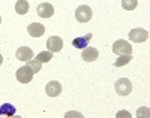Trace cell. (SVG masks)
Wrapping results in <instances>:
<instances>
[{"label": "cell", "mask_w": 150, "mask_h": 118, "mask_svg": "<svg viewBox=\"0 0 150 118\" xmlns=\"http://www.w3.org/2000/svg\"><path fill=\"white\" fill-rule=\"evenodd\" d=\"M116 93L119 96H129L132 91V82L128 79V78H120V79L114 84Z\"/></svg>", "instance_id": "6da1fadb"}, {"label": "cell", "mask_w": 150, "mask_h": 118, "mask_svg": "<svg viewBox=\"0 0 150 118\" xmlns=\"http://www.w3.org/2000/svg\"><path fill=\"white\" fill-rule=\"evenodd\" d=\"M93 17V12H92V8L87 6V5H81L77 8V11H75V18H77V21L80 22H89Z\"/></svg>", "instance_id": "7a4b0ae2"}, {"label": "cell", "mask_w": 150, "mask_h": 118, "mask_svg": "<svg viewBox=\"0 0 150 118\" xmlns=\"http://www.w3.org/2000/svg\"><path fill=\"white\" fill-rule=\"evenodd\" d=\"M112 52L117 55H123V54H132V45L123 39H119V41L114 42L112 45Z\"/></svg>", "instance_id": "3957f363"}, {"label": "cell", "mask_w": 150, "mask_h": 118, "mask_svg": "<svg viewBox=\"0 0 150 118\" xmlns=\"http://www.w3.org/2000/svg\"><path fill=\"white\" fill-rule=\"evenodd\" d=\"M33 75H35V72L27 66V64H26V66H23V67H20V69L15 72L17 79H18L20 82H23V84H29V82L32 81Z\"/></svg>", "instance_id": "277c9868"}, {"label": "cell", "mask_w": 150, "mask_h": 118, "mask_svg": "<svg viewBox=\"0 0 150 118\" xmlns=\"http://www.w3.org/2000/svg\"><path fill=\"white\" fill-rule=\"evenodd\" d=\"M129 39L135 44H141L149 39V32L144 29H132L129 32Z\"/></svg>", "instance_id": "5b68a950"}, {"label": "cell", "mask_w": 150, "mask_h": 118, "mask_svg": "<svg viewBox=\"0 0 150 118\" xmlns=\"http://www.w3.org/2000/svg\"><path fill=\"white\" fill-rule=\"evenodd\" d=\"M47 48H48V51H51V52H60L62 48H63V41H62V37H59V36L48 37Z\"/></svg>", "instance_id": "8992f818"}, {"label": "cell", "mask_w": 150, "mask_h": 118, "mask_svg": "<svg viewBox=\"0 0 150 118\" xmlns=\"http://www.w3.org/2000/svg\"><path fill=\"white\" fill-rule=\"evenodd\" d=\"M45 93L50 97H57L62 93V84L59 81H50L45 87Z\"/></svg>", "instance_id": "52a82bcc"}, {"label": "cell", "mask_w": 150, "mask_h": 118, "mask_svg": "<svg viewBox=\"0 0 150 118\" xmlns=\"http://www.w3.org/2000/svg\"><path fill=\"white\" fill-rule=\"evenodd\" d=\"M36 12L41 18H51L54 15V8L53 5L50 3H41L39 6L36 8Z\"/></svg>", "instance_id": "ba28073f"}, {"label": "cell", "mask_w": 150, "mask_h": 118, "mask_svg": "<svg viewBox=\"0 0 150 118\" xmlns=\"http://www.w3.org/2000/svg\"><path fill=\"white\" fill-rule=\"evenodd\" d=\"M15 57H17V60H20V61H29L30 58H33V51H32V48H29V46H21V48L17 49Z\"/></svg>", "instance_id": "9c48e42d"}, {"label": "cell", "mask_w": 150, "mask_h": 118, "mask_svg": "<svg viewBox=\"0 0 150 118\" xmlns=\"http://www.w3.org/2000/svg\"><path fill=\"white\" fill-rule=\"evenodd\" d=\"M27 32H29V34L32 37H41L45 33V27H44L41 22H32V24H29Z\"/></svg>", "instance_id": "30bf717a"}, {"label": "cell", "mask_w": 150, "mask_h": 118, "mask_svg": "<svg viewBox=\"0 0 150 118\" xmlns=\"http://www.w3.org/2000/svg\"><path fill=\"white\" fill-rule=\"evenodd\" d=\"M92 41V33H87L86 36H81V37H75L72 41V46L74 48H78V49H84L89 42Z\"/></svg>", "instance_id": "8fae6325"}, {"label": "cell", "mask_w": 150, "mask_h": 118, "mask_svg": "<svg viewBox=\"0 0 150 118\" xmlns=\"http://www.w3.org/2000/svg\"><path fill=\"white\" fill-rule=\"evenodd\" d=\"M98 55H99V52H98V49L96 48H90V46H86L84 49H83V52H81V58L84 60V61H95L96 58H98Z\"/></svg>", "instance_id": "7c38bea8"}, {"label": "cell", "mask_w": 150, "mask_h": 118, "mask_svg": "<svg viewBox=\"0 0 150 118\" xmlns=\"http://www.w3.org/2000/svg\"><path fill=\"white\" fill-rule=\"evenodd\" d=\"M15 115V106L12 103H3L0 106V117H14Z\"/></svg>", "instance_id": "4fadbf2b"}, {"label": "cell", "mask_w": 150, "mask_h": 118, "mask_svg": "<svg viewBox=\"0 0 150 118\" xmlns=\"http://www.w3.org/2000/svg\"><path fill=\"white\" fill-rule=\"evenodd\" d=\"M15 12L18 15H26L29 12V2L27 0H17L15 3Z\"/></svg>", "instance_id": "5bb4252c"}, {"label": "cell", "mask_w": 150, "mask_h": 118, "mask_svg": "<svg viewBox=\"0 0 150 118\" xmlns=\"http://www.w3.org/2000/svg\"><path fill=\"white\" fill-rule=\"evenodd\" d=\"M132 60V54H123V55H119V58L114 61V66L116 67H122V66H126V64Z\"/></svg>", "instance_id": "9a60e30c"}, {"label": "cell", "mask_w": 150, "mask_h": 118, "mask_svg": "<svg viewBox=\"0 0 150 118\" xmlns=\"http://www.w3.org/2000/svg\"><path fill=\"white\" fill-rule=\"evenodd\" d=\"M36 58L39 60L41 63H48L50 60H53V52L51 51H42L36 55Z\"/></svg>", "instance_id": "2e32d148"}, {"label": "cell", "mask_w": 150, "mask_h": 118, "mask_svg": "<svg viewBox=\"0 0 150 118\" xmlns=\"http://www.w3.org/2000/svg\"><path fill=\"white\" fill-rule=\"evenodd\" d=\"M138 6V0H122V8L125 11H134Z\"/></svg>", "instance_id": "e0dca14e"}, {"label": "cell", "mask_w": 150, "mask_h": 118, "mask_svg": "<svg viewBox=\"0 0 150 118\" xmlns=\"http://www.w3.org/2000/svg\"><path fill=\"white\" fill-rule=\"evenodd\" d=\"M27 66H29L35 73H38V72L41 70V67H42V63H41L39 60H38V58H35V60H32V58H30V60L27 61Z\"/></svg>", "instance_id": "ac0fdd59"}, {"label": "cell", "mask_w": 150, "mask_h": 118, "mask_svg": "<svg viewBox=\"0 0 150 118\" xmlns=\"http://www.w3.org/2000/svg\"><path fill=\"white\" fill-rule=\"evenodd\" d=\"M117 118H120V117H126V118H129L131 117V114L128 112V111H120V112H117V115H116Z\"/></svg>", "instance_id": "d6986e66"}, {"label": "cell", "mask_w": 150, "mask_h": 118, "mask_svg": "<svg viewBox=\"0 0 150 118\" xmlns=\"http://www.w3.org/2000/svg\"><path fill=\"white\" fill-rule=\"evenodd\" d=\"M137 115H138V117H143V115L149 117V111H147V109H143V108H141V109L138 111V114H137Z\"/></svg>", "instance_id": "ffe728a7"}, {"label": "cell", "mask_w": 150, "mask_h": 118, "mask_svg": "<svg viewBox=\"0 0 150 118\" xmlns=\"http://www.w3.org/2000/svg\"><path fill=\"white\" fill-rule=\"evenodd\" d=\"M66 117H81V114H77V112H68Z\"/></svg>", "instance_id": "44dd1931"}, {"label": "cell", "mask_w": 150, "mask_h": 118, "mask_svg": "<svg viewBox=\"0 0 150 118\" xmlns=\"http://www.w3.org/2000/svg\"><path fill=\"white\" fill-rule=\"evenodd\" d=\"M3 63V57H2V54H0V64Z\"/></svg>", "instance_id": "7402d4cb"}, {"label": "cell", "mask_w": 150, "mask_h": 118, "mask_svg": "<svg viewBox=\"0 0 150 118\" xmlns=\"http://www.w3.org/2000/svg\"><path fill=\"white\" fill-rule=\"evenodd\" d=\"M0 24H2V17H0Z\"/></svg>", "instance_id": "603a6c76"}]
</instances>
